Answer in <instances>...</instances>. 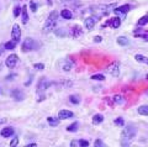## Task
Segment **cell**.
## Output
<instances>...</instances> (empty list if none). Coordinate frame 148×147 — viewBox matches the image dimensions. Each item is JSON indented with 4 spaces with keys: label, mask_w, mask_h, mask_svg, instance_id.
<instances>
[{
    "label": "cell",
    "mask_w": 148,
    "mask_h": 147,
    "mask_svg": "<svg viewBox=\"0 0 148 147\" xmlns=\"http://www.w3.org/2000/svg\"><path fill=\"white\" fill-rule=\"evenodd\" d=\"M115 125H116V126H123L125 125V120H123L122 117L115 119Z\"/></svg>",
    "instance_id": "4dcf8cb0"
},
{
    "label": "cell",
    "mask_w": 148,
    "mask_h": 147,
    "mask_svg": "<svg viewBox=\"0 0 148 147\" xmlns=\"http://www.w3.org/2000/svg\"><path fill=\"white\" fill-rule=\"evenodd\" d=\"M108 71L112 74L114 77H117L120 74V64L119 63H112L108 67Z\"/></svg>",
    "instance_id": "9c48e42d"
},
{
    "label": "cell",
    "mask_w": 148,
    "mask_h": 147,
    "mask_svg": "<svg viewBox=\"0 0 148 147\" xmlns=\"http://www.w3.org/2000/svg\"><path fill=\"white\" fill-rule=\"evenodd\" d=\"M61 16L66 20H71L73 17V14H72L71 10H68V9H63V10L61 11Z\"/></svg>",
    "instance_id": "9a60e30c"
},
{
    "label": "cell",
    "mask_w": 148,
    "mask_h": 147,
    "mask_svg": "<svg viewBox=\"0 0 148 147\" xmlns=\"http://www.w3.org/2000/svg\"><path fill=\"white\" fill-rule=\"evenodd\" d=\"M136 135V128L133 126H127L123 128V131L121 132V142H122V146L126 147L127 145H130L131 140L135 137Z\"/></svg>",
    "instance_id": "3957f363"
},
{
    "label": "cell",
    "mask_w": 148,
    "mask_h": 147,
    "mask_svg": "<svg viewBox=\"0 0 148 147\" xmlns=\"http://www.w3.org/2000/svg\"><path fill=\"white\" fill-rule=\"evenodd\" d=\"M25 147H37V144H30V145H26Z\"/></svg>",
    "instance_id": "60d3db41"
},
{
    "label": "cell",
    "mask_w": 148,
    "mask_h": 147,
    "mask_svg": "<svg viewBox=\"0 0 148 147\" xmlns=\"http://www.w3.org/2000/svg\"><path fill=\"white\" fill-rule=\"evenodd\" d=\"M74 114L71 111V110H61L58 113V119L59 120H66V119H69V117H73Z\"/></svg>",
    "instance_id": "8fae6325"
},
{
    "label": "cell",
    "mask_w": 148,
    "mask_h": 147,
    "mask_svg": "<svg viewBox=\"0 0 148 147\" xmlns=\"http://www.w3.org/2000/svg\"><path fill=\"white\" fill-rule=\"evenodd\" d=\"M78 127H79V122H73L71 126L67 127V131H69V132H75L78 130Z\"/></svg>",
    "instance_id": "484cf974"
},
{
    "label": "cell",
    "mask_w": 148,
    "mask_h": 147,
    "mask_svg": "<svg viewBox=\"0 0 148 147\" xmlns=\"http://www.w3.org/2000/svg\"><path fill=\"white\" fill-rule=\"evenodd\" d=\"M20 38H21V29L17 24H15L12 26V30H11V40L15 41L16 43L20 42Z\"/></svg>",
    "instance_id": "8992f818"
},
{
    "label": "cell",
    "mask_w": 148,
    "mask_h": 147,
    "mask_svg": "<svg viewBox=\"0 0 148 147\" xmlns=\"http://www.w3.org/2000/svg\"><path fill=\"white\" fill-rule=\"evenodd\" d=\"M104 121V116L101 115V114H96V115H94V117H92V124L94 125H99V124H101Z\"/></svg>",
    "instance_id": "d6986e66"
},
{
    "label": "cell",
    "mask_w": 148,
    "mask_h": 147,
    "mask_svg": "<svg viewBox=\"0 0 148 147\" xmlns=\"http://www.w3.org/2000/svg\"><path fill=\"white\" fill-rule=\"evenodd\" d=\"M106 25L111 26L112 29H119V27L121 26V20H120L119 17H112V19H110L108 22H106Z\"/></svg>",
    "instance_id": "7c38bea8"
},
{
    "label": "cell",
    "mask_w": 148,
    "mask_h": 147,
    "mask_svg": "<svg viewBox=\"0 0 148 147\" xmlns=\"http://www.w3.org/2000/svg\"><path fill=\"white\" fill-rule=\"evenodd\" d=\"M99 20H100V16H98V15H91V16L86 17V19L84 20V25H85V27H86L88 30H92V29H94V26H95V24Z\"/></svg>",
    "instance_id": "5b68a950"
},
{
    "label": "cell",
    "mask_w": 148,
    "mask_h": 147,
    "mask_svg": "<svg viewBox=\"0 0 148 147\" xmlns=\"http://www.w3.org/2000/svg\"><path fill=\"white\" fill-rule=\"evenodd\" d=\"M17 144H18V139L17 137H14L12 141L10 142V147H17Z\"/></svg>",
    "instance_id": "d590c367"
},
{
    "label": "cell",
    "mask_w": 148,
    "mask_h": 147,
    "mask_svg": "<svg viewBox=\"0 0 148 147\" xmlns=\"http://www.w3.org/2000/svg\"><path fill=\"white\" fill-rule=\"evenodd\" d=\"M115 4H111V5H95V6H91L90 9H88V12L92 14V15H98V16H104V15H108V14L112 10Z\"/></svg>",
    "instance_id": "6da1fadb"
},
{
    "label": "cell",
    "mask_w": 148,
    "mask_h": 147,
    "mask_svg": "<svg viewBox=\"0 0 148 147\" xmlns=\"http://www.w3.org/2000/svg\"><path fill=\"white\" fill-rule=\"evenodd\" d=\"M91 79L92 80H105V77L103 74H94V76H91Z\"/></svg>",
    "instance_id": "1f68e13d"
},
{
    "label": "cell",
    "mask_w": 148,
    "mask_h": 147,
    "mask_svg": "<svg viewBox=\"0 0 148 147\" xmlns=\"http://www.w3.org/2000/svg\"><path fill=\"white\" fill-rule=\"evenodd\" d=\"M49 85H51V83H49L47 79H46V78H41L40 82H38V87H37V90H38V91H43V90L47 89Z\"/></svg>",
    "instance_id": "30bf717a"
},
{
    "label": "cell",
    "mask_w": 148,
    "mask_h": 147,
    "mask_svg": "<svg viewBox=\"0 0 148 147\" xmlns=\"http://www.w3.org/2000/svg\"><path fill=\"white\" fill-rule=\"evenodd\" d=\"M34 67H35V69H38V71H42L45 66H43V63H35L34 64Z\"/></svg>",
    "instance_id": "e575fe53"
},
{
    "label": "cell",
    "mask_w": 148,
    "mask_h": 147,
    "mask_svg": "<svg viewBox=\"0 0 148 147\" xmlns=\"http://www.w3.org/2000/svg\"><path fill=\"white\" fill-rule=\"evenodd\" d=\"M14 132H15V131H14V128L10 127V126H8L5 128H3L1 132H0V135H1L3 137H5V139H8V137H10V136L14 135Z\"/></svg>",
    "instance_id": "4fadbf2b"
},
{
    "label": "cell",
    "mask_w": 148,
    "mask_h": 147,
    "mask_svg": "<svg viewBox=\"0 0 148 147\" xmlns=\"http://www.w3.org/2000/svg\"><path fill=\"white\" fill-rule=\"evenodd\" d=\"M11 95L14 96V98H15V100H22V99L25 98V96H24V93H22L21 90H18V89H15V90H14Z\"/></svg>",
    "instance_id": "e0dca14e"
},
{
    "label": "cell",
    "mask_w": 148,
    "mask_h": 147,
    "mask_svg": "<svg viewBox=\"0 0 148 147\" xmlns=\"http://www.w3.org/2000/svg\"><path fill=\"white\" fill-rule=\"evenodd\" d=\"M71 147H80L79 141H77V140H72V141H71Z\"/></svg>",
    "instance_id": "74e56055"
},
{
    "label": "cell",
    "mask_w": 148,
    "mask_h": 147,
    "mask_svg": "<svg viewBox=\"0 0 148 147\" xmlns=\"http://www.w3.org/2000/svg\"><path fill=\"white\" fill-rule=\"evenodd\" d=\"M135 36H136V37H142L143 40L148 41V32L147 31H142V30L135 31Z\"/></svg>",
    "instance_id": "ac0fdd59"
},
{
    "label": "cell",
    "mask_w": 148,
    "mask_h": 147,
    "mask_svg": "<svg viewBox=\"0 0 148 147\" xmlns=\"http://www.w3.org/2000/svg\"><path fill=\"white\" fill-rule=\"evenodd\" d=\"M114 100H115V104H123V102H125L121 94H116V95H115Z\"/></svg>",
    "instance_id": "83f0119b"
},
{
    "label": "cell",
    "mask_w": 148,
    "mask_h": 147,
    "mask_svg": "<svg viewBox=\"0 0 148 147\" xmlns=\"http://www.w3.org/2000/svg\"><path fill=\"white\" fill-rule=\"evenodd\" d=\"M72 35L74 36V37H79V36L83 35V30L80 29L79 26H73V29H72Z\"/></svg>",
    "instance_id": "2e32d148"
},
{
    "label": "cell",
    "mask_w": 148,
    "mask_h": 147,
    "mask_svg": "<svg viewBox=\"0 0 148 147\" xmlns=\"http://www.w3.org/2000/svg\"><path fill=\"white\" fill-rule=\"evenodd\" d=\"M30 9L32 12H36L37 11V4L35 1H30Z\"/></svg>",
    "instance_id": "836d02e7"
},
{
    "label": "cell",
    "mask_w": 148,
    "mask_h": 147,
    "mask_svg": "<svg viewBox=\"0 0 148 147\" xmlns=\"http://www.w3.org/2000/svg\"><path fill=\"white\" fill-rule=\"evenodd\" d=\"M148 24V14H146L145 16H142L140 20L137 21V25L138 26H145V25H147Z\"/></svg>",
    "instance_id": "44dd1931"
},
{
    "label": "cell",
    "mask_w": 148,
    "mask_h": 147,
    "mask_svg": "<svg viewBox=\"0 0 148 147\" xmlns=\"http://www.w3.org/2000/svg\"><path fill=\"white\" fill-rule=\"evenodd\" d=\"M5 46H4V45H0V56H1V54L4 53V51H5Z\"/></svg>",
    "instance_id": "f35d334b"
},
{
    "label": "cell",
    "mask_w": 148,
    "mask_h": 147,
    "mask_svg": "<svg viewBox=\"0 0 148 147\" xmlns=\"http://www.w3.org/2000/svg\"><path fill=\"white\" fill-rule=\"evenodd\" d=\"M130 9H131V6H130L128 4H126V5H121L119 8H115L114 11H115V14H117V15H126V14L130 11Z\"/></svg>",
    "instance_id": "ba28073f"
},
{
    "label": "cell",
    "mask_w": 148,
    "mask_h": 147,
    "mask_svg": "<svg viewBox=\"0 0 148 147\" xmlns=\"http://www.w3.org/2000/svg\"><path fill=\"white\" fill-rule=\"evenodd\" d=\"M21 10H22V8H20V6H15V8H14V16H15V17L20 16Z\"/></svg>",
    "instance_id": "f546056e"
},
{
    "label": "cell",
    "mask_w": 148,
    "mask_h": 147,
    "mask_svg": "<svg viewBox=\"0 0 148 147\" xmlns=\"http://www.w3.org/2000/svg\"><path fill=\"white\" fill-rule=\"evenodd\" d=\"M135 59H136V61H138V62H142V63H145V64H148V57H145V56H142V54H136Z\"/></svg>",
    "instance_id": "7402d4cb"
},
{
    "label": "cell",
    "mask_w": 148,
    "mask_h": 147,
    "mask_svg": "<svg viewBox=\"0 0 148 147\" xmlns=\"http://www.w3.org/2000/svg\"><path fill=\"white\" fill-rule=\"evenodd\" d=\"M6 122V119H0V125H1V124H5Z\"/></svg>",
    "instance_id": "b9f144b4"
},
{
    "label": "cell",
    "mask_w": 148,
    "mask_h": 147,
    "mask_svg": "<svg viewBox=\"0 0 148 147\" xmlns=\"http://www.w3.org/2000/svg\"><path fill=\"white\" fill-rule=\"evenodd\" d=\"M40 47V43L37 42V41H35L34 38H30L27 37L24 40V42H22V51L24 52H30V51H35V49H37Z\"/></svg>",
    "instance_id": "277c9868"
},
{
    "label": "cell",
    "mask_w": 148,
    "mask_h": 147,
    "mask_svg": "<svg viewBox=\"0 0 148 147\" xmlns=\"http://www.w3.org/2000/svg\"><path fill=\"white\" fill-rule=\"evenodd\" d=\"M47 121L51 126H57L59 124V119L58 117H47Z\"/></svg>",
    "instance_id": "cb8c5ba5"
},
{
    "label": "cell",
    "mask_w": 148,
    "mask_h": 147,
    "mask_svg": "<svg viewBox=\"0 0 148 147\" xmlns=\"http://www.w3.org/2000/svg\"><path fill=\"white\" fill-rule=\"evenodd\" d=\"M72 67H73V62L71 61V59H67L66 63H64V66H63V71L64 72H68V71L72 69Z\"/></svg>",
    "instance_id": "603a6c76"
},
{
    "label": "cell",
    "mask_w": 148,
    "mask_h": 147,
    "mask_svg": "<svg viewBox=\"0 0 148 147\" xmlns=\"http://www.w3.org/2000/svg\"><path fill=\"white\" fill-rule=\"evenodd\" d=\"M146 78H147V79H148V74H147V76H146Z\"/></svg>",
    "instance_id": "7bdbcfd3"
},
{
    "label": "cell",
    "mask_w": 148,
    "mask_h": 147,
    "mask_svg": "<svg viewBox=\"0 0 148 147\" xmlns=\"http://www.w3.org/2000/svg\"><path fill=\"white\" fill-rule=\"evenodd\" d=\"M16 45H17V43L15 42V41H12V40H11V41H8V42L4 45V46H5V48H6V49H14V48L16 47Z\"/></svg>",
    "instance_id": "4316f807"
},
{
    "label": "cell",
    "mask_w": 148,
    "mask_h": 147,
    "mask_svg": "<svg viewBox=\"0 0 148 147\" xmlns=\"http://www.w3.org/2000/svg\"><path fill=\"white\" fill-rule=\"evenodd\" d=\"M138 114L140 115H143V116H147L148 115V105H141L140 108H138Z\"/></svg>",
    "instance_id": "ffe728a7"
},
{
    "label": "cell",
    "mask_w": 148,
    "mask_h": 147,
    "mask_svg": "<svg viewBox=\"0 0 148 147\" xmlns=\"http://www.w3.org/2000/svg\"><path fill=\"white\" fill-rule=\"evenodd\" d=\"M21 16H22V24H27V21H29V14H27V6L26 5L22 6Z\"/></svg>",
    "instance_id": "5bb4252c"
},
{
    "label": "cell",
    "mask_w": 148,
    "mask_h": 147,
    "mask_svg": "<svg viewBox=\"0 0 148 147\" xmlns=\"http://www.w3.org/2000/svg\"><path fill=\"white\" fill-rule=\"evenodd\" d=\"M58 16H59V12L56 11V10L49 14V16L47 17V20H46V22H45V26H43V32L45 34H48V32H51L56 27Z\"/></svg>",
    "instance_id": "7a4b0ae2"
},
{
    "label": "cell",
    "mask_w": 148,
    "mask_h": 147,
    "mask_svg": "<svg viewBox=\"0 0 148 147\" xmlns=\"http://www.w3.org/2000/svg\"><path fill=\"white\" fill-rule=\"evenodd\" d=\"M17 62H18V56H17V54H10V56L6 58L5 64H6V67H8V68L12 69V68H15V67H16Z\"/></svg>",
    "instance_id": "52a82bcc"
},
{
    "label": "cell",
    "mask_w": 148,
    "mask_h": 147,
    "mask_svg": "<svg viewBox=\"0 0 148 147\" xmlns=\"http://www.w3.org/2000/svg\"><path fill=\"white\" fill-rule=\"evenodd\" d=\"M94 147H106V145H105L101 140L96 139V140H95V142H94Z\"/></svg>",
    "instance_id": "d6a6232c"
},
{
    "label": "cell",
    "mask_w": 148,
    "mask_h": 147,
    "mask_svg": "<svg viewBox=\"0 0 148 147\" xmlns=\"http://www.w3.org/2000/svg\"><path fill=\"white\" fill-rule=\"evenodd\" d=\"M79 145L80 147H89V142L86 140H79Z\"/></svg>",
    "instance_id": "8d00e7d4"
},
{
    "label": "cell",
    "mask_w": 148,
    "mask_h": 147,
    "mask_svg": "<svg viewBox=\"0 0 148 147\" xmlns=\"http://www.w3.org/2000/svg\"><path fill=\"white\" fill-rule=\"evenodd\" d=\"M117 43L120 45V46H127L128 43H130V41H128V38L127 37H119L117 38Z\"/></svg>",
    "instance_id": "d4e9b609"
},
{
    "label": "cell",
    "mask_w": 148,
    "mask_h": 147,
    "mask_svg": "<svg viewBox=\"0 0 148 147\" xmlns=\"http://www.w3.org/2000/svg\"><path fill=\"white\" fill-rule=\"evenodd\" d=\"M69 100H71L72 104H74V105L79 104V102H80L79 96H77V95H71V96H69Z\"/></svg>",
    "instance_id": "f1b7e54d"
},
{
    "label": "cell",
    "mask_w": 148,
    "mask_h": 147,
    "mask_svg": "<svg viewBox=\"0 0 148 147\" xmlns=\"http://www.w3.org/2000/svg\"><path fill=\"white\" fill-rule=\"evenodd\" d=\"M101 36H96V37H94V42H101Z\"/></svg>",
    "instance_id": "ab89813d"
}]
</instances>
